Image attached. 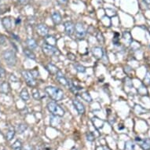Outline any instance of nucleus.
<instances>
[{"mask_svg": "<svg viewBox=\"0 0 150 150\" xmlns=\"http://www.w3.org/2000/svg\"><path fill=\"white\" fill-rule=\"evenodd\" d=\"M45 92L48 94L50 98L55 101H61L64 98V92L61 89L57 88L54 87H46L45 88Z\"/></svg>", "mask_w": 150, "mask_h": 150, "instance_id": "f257e3e1", "label": "nucleus"}, {"mask_svg": "<svg viewBox=\"0 0 150 150\" xmlns=\"http://www.w3.org/2000/svg\"><path fill=\"white\" fill-rule=\"evenodd\" d=\"M47 108L49 112L54 116H58V117H62L65 113V109L62 108L61 105L57 104L56 101H50L47 104Z\"/></svg>", "mask_w": 150, "mask_h": 150, "instance_id": "f03ea898", "label": "nucleus"}, {"mask_svg": "<svg viewBox=\"0 0 150 150\" xmlns=\"http://www.w3.org/2000/svg\"><path fill=\"white\" fill-rule=\"evenodd\" d=\"M3 57L4 61L7 62V65L9 66H15L17 61V56L15 52L12 50H7L3 53Z\"/></svg>", "mask_w": 150, "mask_h": 150, "instance_id": "7ed1b4c3", "label": "nucleus"}, {"mask_svg": "<svg viewBox=\"0 0 150 150\" xmlns=\"http://www.w3.org/2000/svg\"><path fill=\"white\" fill-rule=\"evenodd\" d=\"M42 51L43 53L48 56H58L60 55V50L56 48L55 46H51L49 44H43L42 46Z\"/></svg>", "mask_w": 150, "mask_h": 150, "instance_id": "20e7f679", "label": "nucleus"}, {"mask_svg": "<svg viewBox=\"0 0 150 150\" xmlns=\"http://www.w3.org/2000/svg\"><path fill=\"white\" fill-rule=\"evenodd\" d=\"M21 75L23 76V78L24 79V80L26 82V83L29 87H35L36 84V79H35V77L33 76L32 72L30 71H28V70H24L21 72Z\"/></svg>", "mask_w": 150, "mask_h": 150, "instance_id": "39448f33", "label": "nucleus"}, {"mask_svg": "<svg viewBox=\"0 0 150 150\" xmlns=\"http://www.w3.org/2000/svg\"><path fill=\"white\" fill-rule=\"evenodd\" d=\"M75 33L78 39H83L86 36V30L81 23H77L75 25Z\"/></svg>", "mask_w": 150, "mask_h": 150, "instance_id": "423d86ee", "label": "nucleus"}, {"mask_svg": "<svg viewBox=\"0 0 150 150\" xmlns=\"http://www.w3.org/2000/svg\"><path fill=\"white\" fill-rule=\"evenodd\" d=\"M36 32L39 34V36H43V37H46V36H48L49 34V28L46 26V24H38L36 27Z\"/></svg>", "mask_w": 150, "mask_h": 150, "instance_id": "0eeeda50", "label": "nucleus"}, {"mask_svg": "<svg viewBox=\"0 0 150 150\" xmlns=\"http://www.w3.org/2000/svg\"><path fill=\"white\" fill-rule=\"evenodd\" d=\"M65 29L66 34L69 36H72L75 33V24L72 21H66L65 23Z\"/></svg>", "mask_w": 150, "mask_h": 150, "instance_id": "6e6552de", "label": "nucleus"}, {"mask_svg": "<svg viewBox=\"0 0 150 150\" xmlns=\"http://www.w3.org/2000/svg\"><path fill=\"white\" fill-rule=\"evenodd\" d=\"M72 103H73V105H74V107H75V108L76 109V111L78 112L79 114H84L85 107L81 101H79L78 99H74V100L72 101Z\"/></svg>", "mask_w": 150, "mask_h": 150, "instance_id": "1a4fd4ad", "label": "nucleus"}, {"mask_svg": "<svg viewBox=\"0 0 150 150\" xmlns=\"http://www.w3.org/2000/svg\"><path fill=\"white\" fill-rule=\"evenodd\" d=\"M92 54L94 57L95 58L100 60L102 58V57L104 55V51L101 47L99 46H94L92 48Z\"/></svg>", "mask_w": 150, "mask_h": 150, "instance_id": "9d476101", "label": "nucleus"}, {"mask_svg": "<svg viewBox=\"0 0 150 150\" xmlns=\"http://www.w3.org/2000/svg\"><path fill=\"white\" fill-rule=\"evenodd\" d=\"M92 123L94 124V127L97 129V130H100L101 129L103 126H104V122L102 120H100L99 118L98 117H94L92 119Z\"/></svg>", "mask_w": 150, "mask_h": 150, "instance_id": "9b49d317", "label": "nucleus"}, {"mask_svg": "<svg viewBox=\"0 0 150 150\" xmlns=\"http://www.w3.org/2000/svg\"><path fill=\"white\" fill-rule=\"evenodd\" d=\"M56 76H57V79L58 80V82L62 84L63 86H67V85L69 84V82L67 80V79L65 77V75H63V73H62L61 71H59L57 74H56Z\"/></svg>", "mask_w": 150, "mask_h": 150, "instance_id": "f8f14e48", "label": "nucleus"}, {"mask_svg": "<svg viewBox=\"0 0 150 150\" xmlns=\"http://www.w3.org/2000/svg\"><path fill=\"white\" fill-rule=\"evenodd\" d=\"M51 17H52L53 22L56 25H58L61 22V16L58 12H54L51 15Z\"/></svg>", "mask_w": 150, "mask_h": 150, "instance_id": "ddd939ff", "label": "nucleus"}, {"mask_svg": "<svg viewBox=\"0 0 150 150\" xmlns=\"http://www.w3.org/2000/svg\"><path fill=\"white\" fill-rule=\"evenodd\" d=\"M123 39L124 40V42L127 44V46H129L131 42H132V41H133L132 40V37L131 36V33L129 32H124V34H123Z\"/></svg>", "mask_w": 150, "mask_h": 150, "instance_id": "4468645a", "label": "nucleus"}, {"mask_svg": "<svg viewBox=\"0 0 150 150\" xmlns=\"http://www.w3.org/2000/svg\"><path fill=\"white\" fill-rule=\"evenodd\" d=\"M2 23H3V25L4 26V28L7 30L11 29V28H12V20H11L10 17L3 18L2 20Z\"/></svg>", "mask_w": 150, "mask_h": 150, "instance_id": "2eb2a0df", "label": "nucleus"}, {"mask_svg": "<svg viewBox=\"0 0 150 150\" xmlns=\"http://www.w3.org/2000/svg\"><path fill=\"white\" fill-rule=\"evenodd\" d=\"M27 46L28 47V49L30 50H34L37 47V42L34 39L32 38H29L26 40Z\"/></svg>", "mask_w": 150, "mask_h": 150, "instance_id": "dca6fc26", "label": "nucleus"}, {"mask_svg": "<svg viewBox=\"0 0 150 150\" xmlns=\"http://www.w3.org/2000/svg\"><path fill=\"white\" fill-rule=\"evenodd\" d=\"M24 54L28 58L32 59V60H36V54L32 51V50L28 49V48H24Z\"/></svg>", "mask_w": 150, "mask_h": 150, "instance_id": "f3484780", "label": "nucleus"}, {"mask_svg": "<svg viewBox=\"0 0 150 150\" xmlns=\"http://www.w3.org/2000/svg\"><path fill=\"white\" fill-rule=\"evenodd\" d=\"M45 43L51 45V46H55L57 43V39L55 37L52 36H46L45 38Z\"/></svg>", "mask_w": 150, "mask_h": 150, "instance_id": "a211bd4d", "label": "nucleus"}, {"mask_svg": "<svg viewBox=\"0 0 150 150\" xmlns=\"http://www.w3.org/2000/svg\"><path fill=\"white\" fill-rule=\"evenodd\" d=\"M46 69L49 71V72H50L51 74L53 75H56L57 72L60 71L58 69H57V67H56L54 65H53V64H48L47 65H46Z\"/></svg>", "mask_w": 150, "mask_h": 150, "instance_id": "6ab92c4d", "label": "nucleus"}, {"mask_svg": "<svg viewBox=\"0 0 150 150\" xmlns=\"http://www.w3.org/2000/svg\"><path fill=\"white\" fill-rule=\"evenodd\" d=\"M10 91V86L7 83V82L3 83L0 85V93L2 94H8Z\"/></svg>", "mask_w": 150, "mask_h": 150, "instance_id": "aec40b11", "label": "nucleus"}, {"mask_svg": "<svg viewBox=\"0 0 150 150\" xmlns=\"http://www.w3.org/2000/svg\"><path fill=\"white\" fill-rule=\"evenodd\" d=\"M15 133H16V131L14 130V128L13 127H10V129L8 130L7 133V135H6V138H7V141H11L14 137V135H15Z\"/></svg>", "mask_w": 150, "mask_h": 150, "instance_id": "412c9836", "label": "nucleus"}, {"mask_svg": "<svg viewBox=\"0 0 150 150\" xmlns=\"http://www.w3.org/2000/svg\"><path fill=\"white\" fill-rule=\"evenodd\" d=\"M141 147L143 150H149L150 149V139L149 138H145L144 139L141 143Z\"/></svg>", "mask_w": 150, "mask_h": 150, "instance_id": "4be33fe9", "label": "nucleus"}, {"mask_svg": "<svg viewBox=\"0 0 150 150\" xmlns=\"http://www.w3.org/2000/svg\"><path fill=\"white\" fill-rule=\"evenodd\" d=\"M20 98L23 99L24 101H28L30 98V95L28 91V90L25 88H24L20 93Z\"/></svg>", "mask_w": 150, "mask_h": 150, "instance_id": "5701e85b", "label": "nucleus"}, {"mask_svg": "<svg viewBox=\"0 0 150 150\" xmlns=\"http://www.w3.org/2000/svg\"><path fill=\"white\" fill-rule=\"evenodd\" d=\"M80 97H81L83 100H84L85 101H87L88 103H91L92 101L91 96L90 95L88 92H82L81 94H80Z\"/></svg>", "mask_w": 150, "mask_h": 150, "instance_id": "b1692460", "label": "nucleus"}, {"mask_svg": "<svg viewBox=\"0 0 150 150\" xmlns=\"http://www.w3.org/2000/svg\"><path fill=\"white\" fill-rule=\"evenodd\" d=\"M22 142L20 140H16L14 143L12 145V149L13 150H21L22 149Z\"/></svg>", "mask_w": 150, "mask_h": 150, "instance_id": "393cba45", "label": "nucleus"}, {"mask_svg": "<svg viewBox=\"0 0 150 150\" xmlns=\"http://www.w3.org/2000/svg\"><path fill=\"white\" fill-rule=\"evenodd\" d=\"M124 150H134V144L132 141H127L125 142Z\"/></svg>", "mask_w": 150, "mask_h": 150, "instance_id": "a878e982", "label": "nucleus"}, {"mask_svg": "<svg viewBox=\"0 0 150 150\" xmlns=\"http://www.w3.org/2000/svg\"><path fill=\"white\" fill-rule=\"evenodd\" d=\"M26 129H27V126L25 124H20L17 126V132L19 133V134H23L24 132L26 131Z\"/></svg>", "mask_w": 150, "mask_h": 150, "instance_id": "bb28decb", "label": "nucleus"}, {"mask_svg": "<svg viewBox=\"0 0 150 150\" xmlns=\"http://www.w3.org/2000/svg\"><path fill=\"white\" fill-rule=\"evenodd\" d=\"M74 68L78 72H81V73H84L86 72V68L84 66L79 65V64H75L74 65Z\"/></svg>", "mask_w": 150, "mask_h": 150, "instance_id": "cd10ccee", "label": "nucleus"}, {"mask_svg": "<svg viewBox=\"0 0 150 150\" xmlns=\"http://www.w3.org/2000/svg\"><path fill=\"white\" fill-rule=\"evenodd\" d=\"M144 84L146 85V86L150 84V72H146V75H145V78H144Z\"/></svg>", "mask_w": 150, "mask_h": 150, "instance_id": "c85d7f7f", "label": "nucleus"}, {"mask_svg": "<svg viewBox=\"0 0 150 150\" xmlns=\"http://www.w3.org/2000/svg\"><path fill=\"white\" fill-rule=\"evenodd\" d=\"M96 38H97L98 41L100 42L101 44H103V43H104V36H103V35H102V33L98 32L97 36H96Z\"/></svg>", "mask_w": 150, "mask_h": 150, "instance_id": "c756f323", "label": "nucleus"}, {"mask_svg": "<svg viewBox=\"0 0 150 150\" xmlns=\"http://www.w3.org/2000/svg\"><path fill=\"white\" fill-rule=\"evenodd\" d=\"M87 139L90 141H93L95 139V136L92 132H88L87 134Z\"/></svg>", "mask_w": 150, "mask_h": 150, "instance_id": "7c9ffc66", "label": "nucleus"}, {"mask_svg": "<svg viewBox=\"0 0 150 150\" xmlns=\"http://www.w3.org/2000/svg\"><path fill=\"white\" fill-rule=\"evenodd\" d=\"M138 93L141 95H145L147 94V90L145 87H141L138 89Z\"/></svg>", "mask_w": 150, "mask_h": 150, "instance_id": "2f4dec72", "label": "nucleus"}, {"mask_svg": "<svg viewBox=\"0 0 150 150\" xmlns=\"http://www.w3.org/2000/svg\"><path fill=\"white\" fill-rule=\"evenodd\" d=\"M32 97L36 100H39V98H40V94H39V92L38 91H33L32 93Z\"/></svg>", "mask_w": 150, "mask_h": 150, "instance_id": "473e14b6", "label": "nucleus"}, {"mask_svg": "<svg viewBox=\"0 0 150 150\" xmlns=\"http://www.w3.org/2000/svg\"><path fill=\"white\" fill-rule=\"evenodd\" d=\"M6 75V71L3 68L0 67V78H3Z\"/></svg>", "mask_w": 150, "mask_h": 150, "instance_id": "72a5a7b5", "label": "nucleus"}, {"mask_svg": "<svg viewBox=\"0 0 150 150\" xmlns=\"http://www.w3.org/2000/svg\"><path fill=\"white\" fill-rule=\"evenodd\" d=\"M7 42V40L5 39V37L3 36H0V46H3Z\"/></svg>", "mask_w": 150, "mask_h": 150, "instance_id": "f704fd0d", "label": "nucleus"}, {"mask_svg": "<svg viewBox=\"0 0 150 150\" xmlns=\"http://www.w3.org/2000/svg\"><path fill=\"white\" fill-rule=\"evenodd\" d=\"M68 58H69V60H71V61H75V54H73L72 53H69V54H68Z\"/></svg>", "mask_w": 150, "mask_h": 150, "instance_id": "c9c22d12", "label": "nucleus"}, {"mask_svg": "<svg viewBox=\"0 0 150 150\" xmlns=\"http://www.w3.org/2000/svg\"><path fill=\"white\" fill-rule=\"evenodd\" d=\"M18 2L22 5H27V4L29 3L30 0H18Z\"/></svg>", "mask_w": 150, "mask_h": 150, "instance_id": "e433bc0d", "label": "nucleus"}, {"mask_svg": "<svg viewBox=\"0 0 150 150\" xmlns=\"http://www.w3.org/2000/svg\"><path fill=\"white\" fill-rule=\"evenodd\" d=\"M96 150H111L106 146H98Z\"/></svg>", "mask_w": 150, "mask_h": 150, "instance_id": "4c0bfd02", "label": "nucleus"}, {"mask_svg": "<svg viewBox=\"0 0 150 150\" xmlns=\"http://www.w3.org/2000/svg\"><path fill=\"white\" fill-rule=\"evenodd\" d=\"M57 2L61 4H65L67 3V0H57Z\"/></svg>", "mask_w": 150, "mask_h": 150, "instance_id": "58836bf2", "label": "nucleus"}, {"mask_svg": "<svg viewBox=\"0 0 150 150\" xmlns=\"http://www.w3.org/2000/svg\"><path fill=\"white\" fill-rule=\"evenodd\" d=\"M144 2H145L147 5H150V0H144Z\"/></svg>", "mask_w": 150, "mask_h": 150, "instance_id": "ea45409f", "label": "nucleus"}]
</instances>
